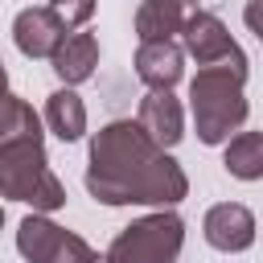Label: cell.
Segmentation results:
<instances>
[{
	"label": "cell",
	"instance_id": "6da1fadb",
	"mask_svg": "<svg viewBox=\"0 0 263 263\" xmlns=\"http://www.w3.org/2000/svg\"><path fill=\"white\" fill-rule=\"evenodd\" d=\"M86 189L103 205H173L189 193V181L136 119H111L90 140Z\"/></svg>",
	"mask_w": 263,
	"mask_h": 263
},
{
	"label": "cell",
	"instance_id": "7a4b0ae2",
	"mask_svg": "<svg viewBox=\"0 0 263 263\" xmlns=\"http://www.w3.org/2000/svg\"><path fill=\"white\" fill-rule=\"evenodd\" d=\"M247 62H222V66H197L189 82V111L201 144H226L230 132L247 123Z\"/></svg>",
	"mask_w": 263,
	"mask_h": 263
},
{
	"label": "cell",
	"instance_id": "3957f363",
	"mask_svg": "<svg viewBox=\"0 0 263 263\" xmlns=\"http://www.w3.org/2000/svg\"><path fill=\"white\" fill-rule=\"evenodd\" d=\"M0 197L33 205V214H53L66 205V185L53 177L45 160L41 132L0 140Z\"/></svg>",
	"mask_w": 263,
	"mask_h": 263
},
{
	"label": "cell",
	"instance_id": "277c9868",
	"mask_svg": "<svg viewBox=\"0 0 263 263\" xmlns=\"http://www.w3.org/2000/svg\"><path fill=\"white\" fill-rule=\"evenodd\" d=\"M181 247H185V222L173 210H160L123 226L111 238L107 259L111 263H177Z\"/></svg>",
	"mask_w": 263,
	"mask_h": 263
},
{
	"label": "cell",
	"instance_id": "5b68a950",
	"mask_svg": "<svg viewBox=\"0 0 263 263\" xmlns=\"http://www.w3.org/2000/svg\"><path fill=\"white\" fill-rule=\"evenodd\" d=\"M16 251L29 263H90L95 251L86 247V238H78L74 230L49 222L45 214H29L16 226Z\"/></svg>",
	"mask_w": 263,
	"mask_h": 263
},
{
	"label": "cell",
	"instance_id": "8992f818",
	"mask_svg": "<svg viewBox=\"0 0 263 263\" xmlns=\"http://www.w3.org/2000/svg\"><path fill=\"white\" fill-rule=\"evenodd\" d=\"M181 37H185V53L197 62V66H222V62H247V53L238 49V41L230 37V29L222 25V16L218 12H205V8H197L189 21H185V29H181Z\"/></svg>",
	"mask_w": 263,
	"mask_h": 263
},
{
	"label": "cell",
	"instance_id": "52a82bcc",
	"mask_svg": "<svg viewBox=\"0 0 263 263\" xmlns=\"http://www.w3.org/2000/svg\"><path fill=\"white\" fill-rule=\"evenodd\" d=\"M201 230H205V242L214 251L238 255V251H247L255 242V214L242 201H218V205L205 210Z\"/></svg>",
	"mask_w": 263,
	"mask_h": 263
},
{
	"label": "cell",
	"instance_id": "ba28073f",
	"mask_svg": "<svg viewBox=\"0 0 263 263\" xmlns=\"http://www.w3.org/2000/svg\"><path fill=\"white\" fill-rule=\"evenodd\" d=\"M185 74V49L173 41H140L136 49V78L148 90H173Z\"/></svg>",
	"mask_w": 263,
	"mask_h": 263
},
{
	"label": "cell",
	"instance_id": "9c48e42d",
	"mask_svg": "<svg viewBox=\"0 0 263 263\" xmlns=\"http://www.w3.org/2000/svg\"><path fill=\"white\" fill-rule=\"evenodd\" d=\"M136 123H140L160 148H173V144L185 136V111H181V103L173 99V90H148V95L140 99Z\"/></svg>",
	"mask_w": 263,
	"mask_h": 263
},
{
	"label": "cell",
	"instance_id": "30bf717a",
	"mask_svg": "<svg viewBox=\"0 0 263 263\" xmlns=\"http://www.w3.org/2000/svg\"><path fill=\"white\" fill-rule=\"evenodd\" d=\"M193 12H197V0H144L136 8V37L140 41H173Z\"/></svg>",
	"mask_w": 263,
	"mask_h": 263
},
{
	"label": "cell",
	"instance_id": "8fae6325",
	"mask_svg": "<svg viewBox=\"0 0 263 263\" xmlns=\"http://www.w3.org/2000/svg\"><path fill=\"white\" fill-rule=\"evenodd\" d=\"M62 37H66V29L49 8H25L12 21V41L25 58H49Z\"/></svg>",
	"mask_w": 263,
	"mask_h": 263
},
{
	"label": "cell",
	"instance_id": "7c38bea8",
	"mask_svg": "<svg viewBox=\"0 0 263 263\" xmlns=\"http://www.w3.org/2000/svg\"><path fill=\"white\" fill-rule=\"evenodd\" d=\"M49 62H53V74L66 86L86 82L95 74V66H99V41H95V33H66L58 41V49L49 53Z\"/></svg>",
	"mask_w": 263,
	"mask_h": 263
},
{
	"label": "cell",
	"instance_id": "4fadbf2b",
	"mask_svg": "<svg viewBox=\"0 0 263 263\" xmlns=\"http://www.w3.org/2000/svg\"><path fill=\"white\" fill-rule=\"evenodd\" d=\"M45 123H49V132H53L62 144L82 140V132H86V107H82V99H78L70 86L53 90V95L45 99Z\"/></svg>",
	"mask_w": 263,
	"mask_h": 263
},
{
	"label": "cell",
	"instance_id": "5bb4252c",
	"mask_svg": "<svg viewBox=\"0 0 263 263\" xmlns=\"http://www.w3.org/2000/svg\"><path fill=\"white\" fill-rule=\"evenodd\" d=\"M222 164L238 181H259L263 177V132H238L226 140Z\"/></svg>",
	"mask_w": 263,
	"mask_h": 263
},
{
	"label": "cell",
	"instance_id": "9a60e30c",
	"mask_svg": "<svg viewBox=\"0 0 263 263\" xmlns=\"http://www.w3.org/2000/svg\"><path fill=\"white\" fill-rule=\"evenodd\" d=\"M25 132H41L37 111H33L25 99H16L12 90L0 95V140H8V136H25Z\"/></svg>",
	"mask_w": 263,
	"mask_h": 263
},
{
	"label": "cell",
	"instance_id": "2e32d148",
	"mask_svg": "<svg viewBox=\"0 0 263 263\" xmlns=\"http://www.w3.org/2000/svg\"><path fill=\"white\" fill-rule=\"evenodd\" d=\"M95 4H99V0H49V12L62 21L66 33H74V29H82V25L95 16Z\"/></svg>",
	"mask_w": 263,
	"mask_h": 263
},
{
	"label": "cell",
	"instance_id": "e0dca14e",
	"mask_svg": "<svg viewBox=\"0 0 263 263\" xmlns=\"http://www.w3.org/2000/svg\"><path fill=\"white\" fill-rule=\"evenodd\" d=\"M242 21H247V29L259 37V45H263V0H247V8H242Z\"/></svg>",
	"mask_w": 263,
	"mask_h": 263
},
{
	"label": "cell",
	"instance_id": "ac0fdd59",
	"mask_svg": "<svg viewBox=\"0 0 263 263\" xmlns=\"http://www.w3.org/2000/svg\"><path fill=\"white\" fill-rule=\"evenodd\" d=\"M0 95H8V70H4V62H0Z\"/></svg>",
	"mask_w": 263,
	"mask_h": 263
},
{
	"label": "cell",
	"instance_id": "d6986e66",
	"mask_svg": "<svg viewBox=\"0 0 263 263\" xmlns=\"http://www.w3.org/2000/svg\"><path fill=\"white\" fill-rule=\"evenodd\" d=\"M90 263H111V259H107V255H95V259H90Z\"/></svg>",
	"mask_w": 263,
	"mask_h": 263
},
{
	"label": "cell",
	"instance_id": "ffe728a7",
	"mask_svg": "<svg viewBox=\"0 0 263 263\" xmlns=\"http://www.w3.org/2000/svg\"><path fill=\"white\" fill-rule=\"evenodd\" d=\"M0 226H4V210H0Z\"/></svg>",
	"mask_w": 263,
	"mask_h": 263
}]
</instances>
